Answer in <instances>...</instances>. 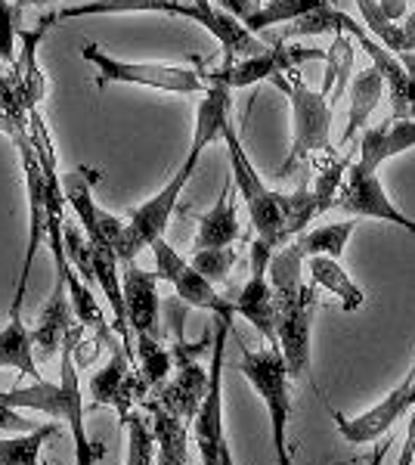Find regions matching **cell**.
<instances>
[{
  "label": "cell",
  "instance_id": "1",
  "mask_svg": "<svg viewBox=\"0 0 415 465\" xmlns=\"http://www.w3.org/2000/svg\"><path fill=\"white\" fill-rule=\"evenodd\" d=\"M307 258L298 242H289L273 252L267 267V280L276 295V339L289 363L291 379H304L311 372V332L316 311V286L304 282Z\"/></svg>",
  "mask_w": 415,
  "mask_h": 465
},
{
  "label": "cell",
  "instance_id": "2",
  "mask_svg": "<svg viewBox=\"0 0 415 465\" xmlns=\"http://www.w3.org/2000/svg\"><path fill=\"white\" fill-rule=\"evenodd\" d=\"M84 322L74 329L63 351H59V381H44L37 379L32 388H10L0 391L4 403H10L13 410H37L47 412L53 419H63L72 431L74 440V465H94L103 456L100 444H90L87 429H84V394L78 385V366H74V348H78L81 335H84Z\"/></svg>",
  "mask_w": 415,
  "mask_h": 465
},
{
  "label": "cell",
  "instance_id": "3",
  "mask_svg": "<svg viewBox=\"0 0 415 465\" xmlns=\"http://www.w3.org/2000/svg\"><path fill=\"white\" fill-rule=\"evenodd\" d=\"M223 143H226V149H230L232 183H236L239 196H242V202H245L248 217H252L258 239H263L267 245H273V249L289 245L291 236H289V217H285V193H276L263 183L261 174L254 171L252 159L245 155L242 140H239V134L232 131V124H226Z\"/></svg>",
  "mask_w": 415,
  "mask_h": 465
},
{
  "label": "cell",
  "instance_id": "4",
  "mask_svg": "<svg viewBox=\"0 0 415 465\" xmlns=\"http://www.w3.org/2000/svg\"><path fill=\"white\" fill-rule=\"evenodd\" d=\"M239 372L248 379V385L258 391L263 407L270 412V431H273V450L279 465H291L289 453V419H291V372L279 348L252 351L242 348V360H239Z\"/></svg>",
  "mask_w": 415,
  "mask_h": 465
},
{
  "label": "cell",
  "instance_id": "5",
  "mask_svg": "<svg viewBox=\"0 0 415 465\" xmlns=\"http://www.w3.org/2000/svg\"><path fill=\"white\" fill-rule=\"evenodd\" d=\"M81 56L96 65V84H137L162 94H205L211 87L205 72L190 65H164V63H131V59L109 56L100 44H81Z\"/></svg>",
  "mask_w": 415,
  "mask_h": 465
},
{
  "label": "cell",
  "instance_id": "6",
  "mask_svg": "<svg viewBox=\"0 0 415 465\" xmlns=\"http://www.w3.org/2000/svg\"><path fill=\"white\" fill-rule=\"evenodd\" d=\"M279 90H285L291 100V122H294V137H291V153L279 168V177H289L294 164L304 159H313L320 153H329V137H331V100L322 90H311L304 84L298 72H289V81L279 74L273 81Z\"/></svg>",
  "mask_w": 415,
  "mask_h": 465
},
{
  "label": "cell",
  "instance_id": "7",
  "mask_svg": "<svg viewBox=\"0 0 415 465\" xmlns=\"http://www.w3.org/2000/svg\"><path fill=\"white\" fill-rule=\"evenodd\" d=\"M195 168H199V159L186 155V162L173 171V177L168 183H164L153 199H146L143 205L133 208L124 223L122 242H118V261H122V264H133V258H137L143 249H153L155 239L164 236L173 208H177V199L183 196V190L193 180Z\"/></svg>",
  "mask_w": 415,
  "mask_h": 465
},
{
  "label": "cell",
  "instance_id": "8",
  "mask_svg": "<svg viewBox=\"0 0 415 465\" xmlns=\"http://www.w3.org/2000/svg\"><path fill=\"white\" fill-rule=\"evenodd\" d=\"M230 320H217L214 326V344H211V381L208 394L202 403L199 416H195V447L202 453V465H223L226 434H223V351L230 339Z\"/></svg>",
  "mask_w": 415,
  "mask_h": 465
},
{
  "label": "cell",
  "instance_id": "9",
  "mask_svg": "<svg viewBox=\"0 0 415 465\" xmlns=\"http://www.w3.org/2000/svg\"><path fill=\"white\" fill-rule=\"evenodd\" d=\"M153 254H155V273L158 280L171 282L177 298L190 307H199V311L214 313L217 320H230L236 317V307H232V298H223L221 292L214 289V282H208L205 276L195 270L190 261L180 258L177 252L168 245V239H155L153 242Z\"/></svg>",
  "mask_w": 415,
  "mask_h": 465
},
{
  "label": "cell",
  "instance_id": "10",
  "mask_svg": "<svg viewBox=\"0 0 415 465\" xmlns=\"http://www.w3.org/2000/svg\"><path fill=\"white\" fill-rule=\"evenodd\" d=\"M19 159L22 171H25V196H28V242H25V261H22L16 298H13L10 317H22V302H25L28 276H32L35 254L41 249V239L47 236V174H44V162L35 149V140L28 137L25 143H19Z\"/></svg>",
  "mask_w": 415,
  "mask_h": 465
},
{
  "label": "cell",
  "instance_id": "11",
  "mask_svg": "<svg viewBox=\"0 0 415 465\" xmlns=\"http://www.w3.org/2000/svg\"><path fill=\"white\" fill-rule=\"evenodd\" d=\"M335 208L344 214H351V217H375V221L397 223L400 230H406L415 236V221L412 217H406L394 202L388 199L379 174L360 162H353L351 171H347L344 186L335 199Z\"/></svg>",
  "mask_w": 415,
  "mask_h": 465
},
{
  "label": "cell",
  "instance_id": "12",
  "mask_svg": "<svg viewBox=\"0 0 415 465\" xmlns=\"http://www.w3.org/2000/svg\"><path fill=\"white\" fill-rule=\"evenodd\" d=\"M412 410H415V363L410 366L406 379L400 381L394 391L384 397L381 403H375L372 410H366L363 416L347 419L338 416V412H331V416H335V425L347 444H372V440L384 438L397 422H403Z\"/></svg>",
  "mask_w": 415,
  "mask_h": 465
},
{
  "label": "cell",
  "instance_id": "13",
  "mask_svg": "<svg viewBox=\"0 0 415 465\" xmlns=\"http://www.w3.org/2000/svg\"><path fill=\"white\" fill-rule=\"evenodd\" d=\"M307 59H326L322 50H304V47H285V41H276L273 47H267L258 56H245L236 63H223L221 69L208 72V78L223 81L230 90L236 87H252L261 81H276L279 74L294 72V65L307 63Z\"/></svg>",
  "mask_w": 415,
  "mask_h": 465
},
{
  "label": "cell",
  "instance_id": "14",
  "mask_svg": "<svg viewBox=\"0 0 415 465\" xmlns=\"http://www.w3.org/2000/svg\"><path fill=\"white\" fill-rule=\"evenodd\" d=\"M149 391L153 388L146 385V379L131 370V357H127L124 344H115V351L105 360V366L90 379V397L96 403H109L122 422L133 412V403L146 401Z\"/></svg>",
  "mask_w": 415,
  "mask_h": 465
},
{
  "label": "cell",
  "instance_id": "15",
  "mask_svg": "<svg viewBox=\"0 0 415 465\" xmlns=\"http://www.w3.org/2000/svg\"><path fill=\"white\" fill-rule=\"evenodd\" d=\"M94 183H96V171H72V174L63 177V190H65V199L69 205L74 208L81 221V230L87 232V239L94 245H105V249H115L118 252V242L124 236V223L122 217L103 212L100 205L94 202Z\"/></svg>",
  "mask_w": 415,
  "mask_h": 465
},
{
  "label": "cell",
  "instance_id": "16",
  "mask_svg": "<svg viewBox=\"0 0 415 465\" xmlns=\"http://www.w3.org/2000/svg\"><path fill=\"white\" fill-rule=\"evenodd\" d=\"M208 381H211V372L202 370L199 360H180L173 379L158 385L149 397L162 403L168 412H173V416H180L183 422H195L202 403H205Z\"/></svg>",
  "mask_w": 415,
  "mask_h": 465
},
{
  "label": "cell",
  "instance_id": "17",
  "mask_svg": "<svg viewBox=\"0 0 415 465\" xmlns=\"http://www.w3.org/2000/svg\"><path fill=\"white\" fill-rule=\"evenodd\" d=\"M81 322H74V307L69 298V289H65V273L56 267V282H53V295L47 298L41 311V320L32 329L35 348L41 351L44 360L56 357V351H63L69 339L74 335Z\"/></svg>",
  "mask_w": 415,
  "mask_h": 465
},
{
  "label": "cell",
  "instance_id": "18",
  "mask_svg": "<svg viewBox=\"0 0 415 465\" xmlns=\"http://www.w3.org/2000/svg\"><path fill=\"white\" fill-rule=\"evenodd\" d=\"M353 41L366 50L369 59H372V65L384 74V87H388V94H390L394 118H412V112H415V74L400 63L397 54H390L381 41H375V37L369 35V28L363 35L353 37Z\"/></svg>",
  "mask_w": 415,
  "mask_h": 465
},
{
  "label": "cell",
  "instance_id": "19",
  "mask_svg": "<svg viewBox=\"0 0 415 465\" xmlns=\"http://www.w3.org/2000/svg\"><path fill=\"white\" fill-rule=\"evenodd\" d=\"M406 149H415V122L412 118H394V122L366 127V131L360 134L357 162L379 171L384 162H390L394 155L406 153Z\"/></svg>",
  "mask_w": 415,
  "mask_h": 465
},
{
  "label": "cell",
  "instance_id": "20",
  "mask_svg": "<svg viewBox=\"0 0 415 465\" xmlns=\"http://www.w3.org/2000/svg\"><path fill=\"white\" fill-rule=\"evenodd\" d=\"M232 307L242 320L252 322L258 329L261 339H267L270 348H279L276 339V295L270 286L267 273H252L248 282L239 289V295L232 298Z\"/></svg>",
  "mask_w": 415,
  "mask_h": 465
},
{
  "label": "cell",
  "instance_id": "21",
  "mask_svg": "<svg viewBox=\"0 0 415 465\" xmlns=\"http://www.w3.org/2000/svg\"><path fill=\"white\" fill-rule=\"evenodd\" d=\"M158 273L140 270L127 264L122 273L124 286V307H127V322L133 332H155L158 326Z\"/></svg>",
  "mask_w": 415,
  "mask_h": 465
},
{
  "label": "cell",
  "instance_id": "22",
  "mask_svg": "<svg viewBox=\"0 0 415 465\" xmlns=\"http://www.w3.org/2000/svg\"><path fill=\"white\" fill-rule=\"evenodd\" d=\"M50 25H53V13L37 22L35 32H25V28H22L19 32V54L10 63V72L16 74L22 94H25L28 109H37V103H41L44 94H47V78H44L41 63H37V47H41V41H44V35H47Z\"/></svg>",
  "mask_w": 415,
  "mask_h": 465
},
{
  "label": "cell",
  "instance_id": "23",
  "mask_svg": "<svg viewBox=\"0 0 415 465\" xmlns=\"http://www.w3.org/2000/svg\"><path fill=\"white\" fill-rule=\"evenodd\" d=\"M239 212H236V199H232V174L223 183L221 199L214 202L208 214L199 217V230H195L193 249H223V245H232L239 239Z\"/></svg>",
  "mask_w": 415,
  "mask_h": 465
},
{
  "label": "cell",
  "instance_id": "24",
  "mask_svg": "<svg viewBox=\"0 0 415 465\" xmlns=\"http://www.w3.org/2000/svg\"><path fill=\"white\" fill-rule=\"evenodd\" d=\"M384 96V74L375 69V65H366L351 78V87H347V100H351V115H347V127L341 134V146L351 143L357 134L366 131L369 115L375 112V106Z\"/></svg>",
  "mask_w": 415,
  "mask_h": 465
},
{
  "label": "cell",
  "instance_id": "25",
  "mask_svg": "<svg viewBox=\"0 0 415 465\" xmlns=\"http://www.w3.org/2000/svg\"><path fill=\"white\" fill-rule=\"evenodd\" d=\"M307 276L316 289H326L331 295L341 302V307L347 313L360 311L366 304V292L351 280V273L341 267L338 258H326V254H313L307 258Z\"/></svg>",
  "mask_w": 415,
  "mask_h": 465
},
{
  "label": "cell",
  "instance_id": "26",
  "mask_svg": "<svg viewBox=\"0 0 415 465\" xmlns=\"http://www.w3.org/2000/svg\"><path fill=\"white\" fill-rule=\"evenodd\" d=\"M0 134L13 140V146L32 137V109H28L25 94L10 69L0 74Z\"/></svg>",
  "mask_w": 415,
  "mask_h": 465
},
{
  "label": "cell",
  "instance_id": "27",
  "mask_svg": "<svg viewBox=\"0 0 415 465\" xmlns=\"http://www.w3.org/2000/svg\"><path fill=\"white\" fill-rule=\"evenodd\" d=\"M0 370H16L19 376L41 379L35 363V339L32 329L22 322V317H10L4 329H0Z\"/></svg>",
  "mask_w": 415,
  "mask_h": 465
},
{
  "label": "cell",
  "instance_id": "28",
  "mask_svg": "<svg viewBox=\"0 0 415 465\" xmlns=\"http://www.w3.org/2000/svg\"><path fill=\"white\" fill-rule=\"evenodd\" d=\"M366 25H360V22H353L351 16H347L344 10H338L335 4L329 6H320V10L307 13V16L294 19L289 28H285V41L289 37H311V35H363Z\"/></svg>",
  "mask_w": 415,
  "mask_h": 465
},
{
  "label": "cell",
  "instance_id": "29",
  "mask_svg": "<svg viewBox=\"0 0 415 465\" xmlns=\"http://www.w3.org/2000/svg\"><path fill=\"white\" fill-rule=\"evenodd\" d=\"M353 230H357V221H338V223H322V227L316 230H304L294 242H298V249L304 252V258H313V254H326V258H338L341 261V254L347 249V239L353 236Z\"/></svg>",
  "mask_w": 415,
  "mask_h": 465
},
{
  "label": "cell",
  "instance_id": "30",
  "mask_svg": "<svg viewBox=\"0 0 415 465\" xmlns=\"http://www.w3.org/2000/svg\"><path fill=\"white\" fill-rule=\"evenodd\" d=\"M331 0H267L261 4L252 16L245 19V28L248 32H267L270 25H282V22H294L307 13L320 10V6H329Z\"/></svg>",
  "mask_w": 415,
  "mask_h": 465
},
{
  "label": "cell",
  "instance_id": "31",
  "mask_svg": "<svg viewBox=\"0 0 415 465\" xmlns=\"http://www.w3.org/2000/svg\"><path fill=\"white\" fill-rule=\"evenodd\" d=\"M133 357H137V363H140V376L146 379V385L153 388V391L171 379L173 366H177L173 363V354L158 344L153 332H137V351H133Z\"/></svg>",
  "mask_w": 415,
  "mask_h": 465
},
{
  "label": "cell",
  "instance_id": "32",
  "mask_svg": "<svg viewBox=\"0 0 415 465\" xmlns=\"http://www.w3.org/2000/svg\"><path fill=\"white\" fill-rule=\"evenodd\" d=\"M56 434V425H37L35 431L13 434L0 440V465H37L41 447Z\"/></svg>",
  "mask_w": 415,
  "mask_h": 465
},
{
  "label": "cell",
  "instance_id": "33",
  "mask_svg": "<svg viewBox=\"0 0 415 465\" xmlns=\"http://www.w3.org/2000/svg\"><path fill=\"white\" fill-rule=\"evenodd\" d=\"M127 429V462L124 465H155V431H153V419H146L143 412L133 410L124 419Z\"/></svg>",
  "mask_w": 415,
  "mask_h": 465
},
{
  "label": "cell",
  "instance_id": "34",
  "mask_svg": "<svg viewBox=\"0 0 415 465\" xmlns=\"http://www.w3.org/2000/svg\"><path fill=\"white\" fill-rule=\"evenodd\" d=\"M347 171H351L347 159H329L320 168V174H316L313 196H316V202H320V212L322 214H326L329 208H335V199H338V193H341V186H344Z\"/></svg>",
  "mask_w": 415,
  "mask_h": 465
},
{
  "label": "cell",
  "instance_id": "35",
  "mask_svg": "<svg viewBox=\"0 0 415 465\" xmlns=\"http://www.w3.org/2000/svg\"><path fill=\"white\" fill-rule=\"evenodd\" d=\"M239 261L236 249H230V245H223V249H202V252H193L190 264L199 270L202 276H205L208 282H223L226 276H230L232 264Z\"/></svg>",
  "mask_w": 415,
  "mask_h": 465
},
{
  "label": "cell",
  "instance_id": "36",
  "mask_svg": "<svg viewBox=\"0 0 415 465\" xmlns=\"http://www.w3.org/2000/svg\"><path fill=\"white\" fill-rule=\"evenodd\" d=\"M19 19L22 13L16 10V4H10V0H0V59L4 63H13L19 54L16 41H19Z\"/></svg>",
  "mask_w": 415,
  "mask_h": 465
},
{
  "label": "cell",
  "instance_id": "37",
  "mask_svg": "<svg viewBox=\"0 0 415 465\" xmlns=\"http://www.w3.org/2000/svg\"><path fill=\"white\" fill-rule=\"evenodd\" d=\"M0 431L25 434V431H35V422H28V419L22 416V410H13L10 403H4V397H0Z\"/></svg>",
  "mask_w": 415,
  "mask_h": 465
},
{
  "label": "cell",
  "instance_id": "38",
  "mask_svg": "<svg viewBox=\"0 0 415 465\" xmlns=\"http://www.w3.org/2000/svg\"><path fill=\"white\" fill-rule=\"evenodd\" d=\"M400 35H403V65L415 74V10L406 13V19L400 22Z\"/></svg>",
  "mask_w": 415,
  "mask_h": 465
},
{
  "label": "cell",
  "instance_id": "39",
  "mask_svg": "<svg viewBox=\"0 0 415 465\" xmlns=\"http://www.w3.org/2000/svg\"><path fill=\"white\" fill-rule=\"evenodd\" d=\"M211 4L221 6V10H226V13H232V16L242 19V22L252 16L254 10H258V6H254L258 0H211Z\"/></svg>",
  "mask_w": 415,
  "mask_h": 465
},
{
  "label": "cell",
  "instance_id": "40",
  "mask_svg": "<svg viewBox=\"0 0 415 465\" xmlns=\"http://www.w3.org/2000/svg\"><path fill=\"white\" fill-rule=\"evenodd\" d=\"M412 456H415V410H412V419H410V434H406V444L400 450V460L397 465H412Z\"/></svg>",
  "mask_w": 415,
  "mask_h": 465
},
{
  "label": "cell",
  "instance_id": "41",
  "mask_svg": "<svg viewBox=\"0 0 415 465\" xmlns=\"http://www.w3.org/2000/svg\"><path fill=\"white\" fill-rule=\"evenodd\" d=\"M47 4H56V0H16V10H28V6H47Z\"/></svg>",
  "mask_w": 415,
  "mask_h": 465
},
{
  "label": "cell",
  "instance_id": "42",
  "mask_svg": "<svg viewBox=\"0 0 415 465\" xmlns=\"http://www.w3.org/2000/svg\"><path fill=\"white\" fill-rule=\"evenodd\" d=\"M381 460H384V447L375 450V456H372V462H369V465H381Z\"/></svg>",
  "mask_w": 415,
  "mask_h": 465
},
{
  "label": "cell",
  "instance_id": "43",
  "mask_svg": "<svg viewBox=\"0 0 415 465\" xmlns=\"http://www.w3.org/2000/svg\"><path fill=\"white\" fill-rule=\"evenodd\" d=\"M223 465H236V462H232V453H230V447L223 450Z\"/></svg>",
  "mask_w": 415,
  "mask_h": 465
},
{
  "label": "cell",
  "instance_id": "44",
  "mask_svg": "<svg viewBox=\"0 0 415 465\" xmlns=\"http://www.w3.org/2000/svg\"><path fill=\"white\" fill-rule=\"evenodd\" d=\"M258 4H263V0H258Z\"/></svg>",
  "mask_w": 415,
  "mask_h": 465
}]
</instances>
